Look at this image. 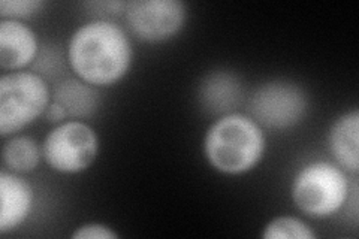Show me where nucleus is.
<instances>
[{
  "mask_svg": "<svg viewBox=\"0 0 359 239\" xmlns=\"http://www.w3.org/2000/svg\"><path fill=\"white\" fill-rule=\"evenodd\" d=\"M66 57L76 78L102 88L114 86L128 75L133 50L128 33L117 22L96 18L72 33Z\"/></svg>",
  "mask_w": 359,
  "mask_h": 239,
  "instance_id": "1",
  "label": "nucleus"
},
{
  "mask_svg": "<svg viewBox=\"0 0 359 239\" xmlns=\"http://www.w3.org/2000/svg\"><path fill=\"white\" fill-rule=\"evenodd\" d=\"M264 129L245 114L231 112L207 129L202 150L212 169L224 175L250 172L264 158Z\"/></svg>",
  "mask_w": 359,
  "mask_h": 239,
  "instance_id": "2",
  "label": "nucleus"
},
{
  "mask_svg": "<svg viewBox=\"0 0 359 239\" xmlns=\"http://www.w3.org/2000/svg\"><path fill=\"white\" fill-rule=\"evenodd\" d=\"M349 193L347 172L337 163L327 161H314L302 166L290 186V196L295 207L316 220L340 212Z\"/></svg>",
  "mask_w": 359,
  "mask_h": 239,
  "instance_id": "3",
  "label": "nucleus"
},
{
  "mask_svg": "<svg viewBox=\"0 0 359 239\" xmlns=\"http://www.w3.org/2000/svg\"><path fill=\"white\" fill-rule=\"evenodd\" d=\"M51 104L47 79L33 71L4 74L0 78V135L6 139L43 116Z\"/></svg>",
  "mask_w": 359,
  "mask_h": 239,
  "instance_id": "4",
  "label": "nucleus"
},
{
  "mask_svg": "<svg viewBox=\"0 0 359 239\" xmlns=\"http://www.w3.org/2000/svg\"><path fill=\"white\" fill-rule=\"evenodd\" d=\"M42 157L60 174H80L95 163L99 154L96 130L81 120L57 124L42 142Z\"/></svg>",
  "mask_w": 359,
  "mask_h": 239,
  "instance_id": "5",
  "label": "nucleus"
},
{
  "mask_svg": "<svg viewBox=\"0 0 359 239\" xmlns=\"http://www.w3.org/2000/svg\"><path fill=\"white\" fill-rule=\"evenodd\" d=\"M309 97L301 86L274 79L257 87L249 100L247 116L259 126L271 130H287L306 118Z\"/></svg>",
  "mask_w": 359,
  "mask_h": 239,
  "instance_id": "6",
  "label": "nucleus"
},
{
  "mask_svg": "<svg viewBox=\"0 0 359 239\" xmlns=\"http://www.w3.org/2000/svg\"><path fill=\"white\" fill-rule=\"evenodd\" d=\"M125 20L135 38L149 43L172 39L183 30L187 8L182 0H132L126 2Z\"/></svg>",
  "mask_w": 359,
  "mask_h": 239,
  "instance_id": "7",
  "label": "nucleus"
},
{
  "mask_svg": "<svg viewBox=\"0 0 359 239\" xmlns=\"http://www.w3.org/2000/svg\"><path fill=\"white\" fill-rule=\"evenodd\" d=\"M39 55L36 33L25 21H0V67L6 72L25 71Z\"/></svg>",
  "mask_w": 359,
  "mask_h": 239,
  "instance_id": "8",
  "label": "nucleus"
},
{
  "mask_svg": "<svg viewBox=\"0 0 359 239\" xmlns=\"http://www.w3.org/2000/svg\"><path fill=\"white\" fill-rule=\"evenodd\" d=\"M35 193L29 181L20 174L2 169L0 172V233L15 231L27 220Z\"/></svg>",
  "mask_w": 359,
  "mask_h": 239,
  "instance_id": "9",
  "label": "nucleus"
},
{
  "mask_svg": "<svg viewBox=\"0 0 359 239\" xmlns=\"http://www.w3.org/2000/svg\"><path fill=\"white\" fill-rule=\"evenodd\" d=\"M243 99L240 78L229 71L208 72L198 87L201 107L211 116H226L238 108Z\"/></svg>",
  "mask_w": 359,
  "mask_h": 239,
  "instance_id": "10",
  "label": "nucleus"
},
{
  "mask_svg": "<svg viewBox=\"0 0 359 239\" xmlns=\"http://www.w3.org/2000/svg\"><path fill=\"white\" fill-rule=\"evenodd\" d=\"M328 148L344 172H359V111L355 108L337 118L328 132Z\"/></svg>",
  "mask_w": 359,
  "mask_h": 239,
  "instance_id": "11",
  "label": "nucleus"
},
{
  "mask_svg": "<svg viewBox=\"0 0 359 239\" xmlns=\"http://www.w3.org/2000/svg\"><path fill=\"white\" fill-rule=\"evenodd\" d=\"M51 100L59 104L67 120H86L93 117L100 107L99 88L84 83L80 78H66L54 87Z\"/></svg>",
  "mask_w": 359,
  "mask_h": 239,
  "instance_id": "12",
  "label": "nucleus"
},
{
  "mask_svg": "<svg viewBox=\"0 0 359 239\" xmlns=\"http://www.w3.org/2000/svg\"><path fill=\"white\" fill-rule=\"evenodd\" d=\"M42 146L30 136L14 135L2 148L4 169L15 174H29L35 170L41 162Z\"/></svg>",
  "mask_w": 359,
  "mask_h": 239,
  "instance_id": "13",
  "label": "nucleus"
},
{
  "mask_svg": "<svg viewBox=\"0 0 359 239\" xmlns=\"http://www.w3.org/2000/svg\"><path fill=\"white\" fill-rule=\"evenodd\" d=\"M261 236L264 239H314L316 233L304 220L280 215L264 227Z\"/></svg>",
  "mask_w": 359,
  "mask_h": 239,
  "instance_id": "14",
  "label": "nucleus"
},
{
  "mask_svg": "<svg viewBox=\"0 0 359 239\" xmlns=\"http://www.w3.org/2000/svg\"><path fill=\"white\" fill-rule=\"evenodd\" d=\"M45 4L42 0H2L0 17L2 20H27L38 15Z\"/></svg>",
  "mask_w": 359,
  "mask_h": 239,
  "instance_id": "15",
  "label": "nucleus"
},
{
  "mask_svg": "<svg viewBox=\"0 0 359 239\" xmlns=\"http://www.w3.org/2000/svg\"><path fill=\"white\" fill-rule=\"evenodd\" d=\"M74 239H117L118 233L102 223H86L71 235Z\"/></svg>",
  "mask_w": 359,
  "mask_h": 239,
  "instance_id": "16",
  "label": "nucleus"
},
{
  "mask_svg": "<svg viewBox=\"0 0 359 239\" xmlns=\"http://www.w3.org/2000/svg\"><path fill=\"white\" fill-rule=\"evenodd\" d=\"M45 118L51 124H60L67 120V116L66 111L59 104H55L54 100H51V104L48 105L47 111H45Z\"/></svg>",
  "mask_w": 359,
  "mask_h": 239,
  "instance_id": "17",
  "label": "nucleus"
}]
</instances>
